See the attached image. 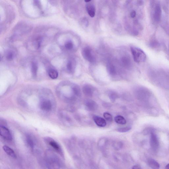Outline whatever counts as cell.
<instances>
[{"instance_id":"obj_1","label":"cell","mask_w":169,"mask_h":169,"mask_svg":"<svg viewBox=\"0 0 169 169\" xmlns=\"http://www.w3.org/2000/svg\"><path fill=\"white\" fill-rule=\"evenodd\" d=\"M45 156L46 163L48 169H60L59 159L52 151L47 150Z\"/></svg>"},{"instance_id":"obj_2","label":"cell","mask_w":169,"mask_h":169,"mask_svg":"<svg viewBox=\"0 0 169 169\" xmlns=\"http://www.w3.org/2000/svg\"><path fill=\"white\" fill-rule=\"evenodd\" d=\"M130 49L135 62L140 63L145 61L146 56L143 50L135 47H131Z\"/></svg>"},{"instance_id":"obj_3","label":"cell","mask_w":169,"mask_h":169,"mask_svg":"<svg viewBox=\"0 0 169 169\" xmlns=\"http://www.w3.org/2000/svg\"><path fill=\"white\" fill-rule=\"evenodd\" d=\"M82 54L83 58L90 63H94L96 61V58L93 54L92 50L89 47H86L83 48Z\"/></svg>"},{"instance_id":"obj_4","label":"cell","mask_w":169,"mask_h":169,"mask_svg":"<svg viewBox=\"0 0 169 169\" xmlns=\"http://www.w3.org/2000/svg\"><path fill=\"white\" fill-rule=\"evenodd\" d=\"M47 143L48 144L51 146L54 149L59 153L61 155H63V151L62 149L60 146L54 140L50 138H47L46 139Z\"/></svg>"},{"instance_id":"obj_5","label":"cell","mask_w":169,"mask_h":169,"mask_svg":"<svg viewBox=\"0 0 169 169\" xmlns=\"http://www.w3.org/2000/svg\"><path fill=\"white\" fill-rule=\"evenodd\" d=\"M150 144L151 148L154 150L157 149L159 145L158 138L157 135L153 132L151 133Z\"/></svg>"},{"instance_id":"obj_6","label":"cell","mask_w":169,"mask_h":169,"mask_svg":"<svg viewBox=\"0 0 169 169\" xmlns=\"http://www.w3.org/2000/svg\"><path fill=\"white\" fill-rule=\"evenodd\" d=\"M0 134L4 139L8 141L12 140V137L10 132L7 128L4 126H1Z\"/></svg>"},{"instance_id":"obj_7","label":"cell","mask_w":169,"mask_h":169,"mask_svg":"<svg viewBox=\"0 0 169 169\" xmlns=\"http://www.w3.org/2000/svg\"><path fill=\"white\" fill-rule=\"evenodd\" d=\"M41 109L46 112L50 111L52 109V104L49 100L44 99L41 101L40 104Z\"/></svg>"},{"instance_id":"obj_8","label":"cell","mask_w":169,"mask_h":169,"mask_svg":"<svg viewBox=\"0 0 169 169\" xmlns=\"http://www.w3.org/2000/svg\"><path fill=\"white\" fill-rule=\"evenodd\" d=\"M85 105L87 109L91 111H94L97 110L98 106L97 103L94 100H88L85 101Z\"/></svg>"},{"instance_id":"obj_9","label":"cell","mask_w":169,"mask_h":169,"mask_svg":"<svg viewBox=\"0 0 169 169\" xmlns=\"http://www.w3.org/2000/svg\"><path fill=\"white\" fill-rule=\"evenodd\" d=\"M154 18L156 22H158L161 19L162 14V10L161 6L159 4H156L155 7L154 13Z\"/></svg>"},{"instance_id":"obj_10","label":"cell","mask_w":169,"mask_h":169,"mask_svg":"<svg viewBox=\"0 0 169 169\" xmlns=\"http://www.w3.org/2000/svg\"><path fill=\"white\" fill-rule=\"evenodd\" d=\"M83 91L86 96L91 97L94 93V89L92 86L89 85H85L83 86Z\"/></svg>"},{"instance_id":"obj_11","label":"cell","mask_w":169,"mask_h":169,"mask_svg":"<svg viewBox=\"0 0 169 169\" xmlns=\"http://www.w3.org/2000/svg\"><path fill=\"white\" fill-rule=\"evenodd\" d=\"M86 7L89 15L91 17H94L96 14V8L94 5L90 2L86 4Z\"/></svg>"},{"instance_id":"obj_12","label":"cell","mask_w":169,"mask_h":169,"mask_svg":"<svg viewBox=\"0 0 169 169\" xmlns=\"http://www.w3.org/2000/svg\"><path fill=\"white\" fill-rule=\"evenodd\" d=\"M93 119L96 125L99 127H104L106 125V121L101 117L94 116Z\"/></svg>"},{"instance_id":"obj_13","label":"cell","mask_w":169,"mask_h":169,"mask_svg":"<svg viewBox=\"0 0 169 169\" xmlns=\"http://www.w3.org/2000/svg\"><path fill=\"white\" fill-rule=\"evenodd\" d=\"M3 148L5 152L8 155L13 158H16V155L14 151L10 147L7 146L5 145L3 147Z\"/></svg>"},{"instance_id":"obj_14","label":"cell","mask_w":169,"mask_h":169,"mask_svg":"<svg viewBox=\"0 0 169 169\" xmlns=\"http://www.w3.org/2000/svg\"><path fill=\"white\" fill-rule=\"evenodd\" d=\"M148 163L149 166L152 169H159L160 168L159 164L153 159H149L148 161Z\"/></svg>"},{"instance_id":"obj_15","label":"cell","mask_w":169,"mask_h":169,"mask_svg":"<svg viewBox=\"0 0 169 169\" xmlns=\"http://www.w3.org/2000/svg\"><path fill=\"white\" fill-rule=\"evenodd\" d=\"M38 66L36 62H33L31 63V71L32 76L34 77H36L37 74Z\"/></svg>"},{"instance_id":"obj_16","label":"cell","mask_w":169,"mask_h":169,"mask_svg":"<svg viewBox=\"0 0 169 169\" xmlns=\"http://www.w3.org/2000/svg\"><path fill=\"white\" fill-rule=\"evenodd\" d=\"M108 72L111 76H114L116 74V70L115 67L111 63H109L107 66Z\"/></svg>"},{"instance_id":"obj_17","label":"cell","mask_w":169,"mask_h":169,"mask_svg":"<svg viewBox=\"0 0 169 169\" xmlns=\"http://www.w3.org/2000/svg\"><path fill=\"white\" fill-rule=\"evenodd\" d=\"M48 75L49 77L52 79H56L58 78V73L57 71L54 69H50L48 71Z\"/></svg>"},{"instance_id":"obj_18","label":"cell","mask_w":169,"mask_h":169,"mask_svg":"<svg viewBox=\"0 0 169 169\" xmlns=\"http://www.w3.org/2000/svg\"><path fill=\"white\" fill-rule=\"evenodd\" d=\"M115 121L117 124H126L127 122L125 118L121 116H117L115 117Z\"/></svg>"},{"instance_id":"obj_19","label":"cell","mask_w":169,"mask_h":169,"mask_svg":"<svg viewBox=\"0 0 169 169\" xmlns=\"http://www.w3.org/2000/svg\"><path fill=\"white\" fill-rule=\"evenodd\" d=\"M72 89L73 94L77 96L81 95V91L80 87L77 85H74L72 86Z\"/></svg>"},{"instance_id":"obj_20","label":"cell","mask_w":169,"mask_h":169,"mask_svg":"<svg viewBox=\"0 0 169 169\" xmlns=\"http://www.w3.org/2000/svg\"><path fill=\"white\" fill-rule=\"evenodd\" d=\"M26 143L31 149H34V142L32 138L30 136L27 135L26 136Z\"/></svg>"},{"instance_id":"obj_21","label":"cell","mask_w":169,"mask_h":169,"mask_svg":"<svg viewBox=\"0 0 169 169\" xmlns=\"http://www.w3.org/2000/svg\"><path fill=\"white\" fill-rule=\"evenodd\" d=\"M74 63L73 61L70 60L68 61L67 65V70L68 72H72L74 68Z\"/></svg>"},{"instance_id":"obj_22","label":"cell","mask_w":169,"mask_h":169,"mask_svg":"<svg viewBox=\"0 0 169 169\" xmlns=\"http://www.w3.org/2000/svg\"><path fill=\"white\" fill-rule=\"evenodd\" d=\"M113 147L116 150H119L123 147V144L121 141L115 142L113 144Z\"/></svg>"},{"instance_id":"obj_23","label":"cell","mask_w":169,"mask_h":169,"mask_svg":"<svg viewBox=\"0 0 169 169\" xmlns=\"http://www.w3.org/2000/svg\"><path fill=\"white\" fill-rule=\"evenodd\" d=\"M14 56V53L12 51H8L6 53V58L8 60L10 61L13 60Z\"/></svg>"},{"instance_id":"obj_24","label":"cell","mask_w":169,"mask_h":169,"mask_svg":"<svg viewBox=\"0 0 169 169\" xmlns=\"http://www.w3.org/2000/svg\"><path fill=\"white\" fill-rule=\"evenodd\" d=\"M108 95L109 98L112 102H114L118 98V95L114 91H110Z\"/></svg>"},{"instance_id":"obj_25","label":"cell","mask_w":169,"mask_h":169,"mask_svg":"<svg viewBox=\"0 0 169 169\" xmlns=\"http://www.w3.org/2000/svg\"><path fill=\"white\" fill-rule=\"evenodd\" d=\"M132 129L131 127L130 126H127L118 128L116 129L117 132H120V133H124L129 131Z\"/></svg>"},{"instance_id":"obj_26","label":"cell","mask_w":169,"mask_h":169,"mask_svg":"<svg viewBox=\"0 0 169 169\" xmlns=\"http://www.w3.org/2000/svg\"><path fill=\"white\" fill-rule=\"evenodd\" d=\"M66 49L68 50H72L73 48L74 45L73 42L71 40H68L66 42L64 45Z\"/></svg>"},{"instance_id":"obj_27","label":"cell","mask_w":169,"mask_h":169,"mask_svg":"<svg viewBox=\"0 0 169 169\" xmlns=\"http://www.w3.org/2000/svg\"><path fill=\"white\" fill-rule=\"evenodd\" d=\"M107 140L106 138H102L99 140L98 143V145L100 148H102L106 145V144L107 143Z\"/></svg>"},{"instance_id":"obj_28","label":"cell","mask_w":169,"mask_h":169,"mask_svg":"<svg viewBox=\"0 0 169 169\" xmlns=\"http://www.w3.org/2000/svg\"><path fill=\"white\" fill-rule=\"evenodd\" d=\"M104 118L106 119L107 121L111 122L112 121L113 118L111 114L108 112H105L103 113Z\"/></svg>"},{"instance_id":"obj_29","label":"cell","mask_w":169,"mask_h":169,"mask_svg":"<svg viewBox=\"0 0 169 169\" xmlns=\"http://www.w3.org/2000/svg\"><path fill=\"white\" fill-rule=\"evenodd\" d=\"M122 61L123 64L125 66H128L130 64V60L128 59V58H126V57H124L122 59Z\"/></svg>"},{"instance_id":"obj_30","label":"cell","mask_w":169,"mask_h":169,"mask_svg":"<svg viewBox=\"0 0 169 169\" xmlns=\"http://www.w3.org/2000/svg\"><path fill=\"white\" fill-rule=\"evenodd\" d=\"M152 132H153L152 131V130H150V129H145L144 130H143V134L146 135L150 133L151 134V133H152Z\"/></svg>"},{"instance_id":"obj_31","label":"cell","mask_w":169,"mask_h":169,"mask_svg":"<svg viewBox=\"0 0 169 169\" xmlns=\"http://www.w3.org/2000/svg\"><path fill=\"white\" fill-rule=\"evenodd\" d=\"M137 13L136 11L134 10H133L130 13V16L132 18H134L136 16Z\"/></svg>"},{"instance_id":"obj_32","label":"cell","mask_w":169,"mask_h":169,"mask_svg":"<svg viewBox=\"0 0 169 169\" xmlns=\"http://www.w3.org/2000/svg\"><path fill=\"white\" fill-rule=\"evenodd\" d=\"M83 22L84 25L86 26H88V21L86 18L83 19Z\"/></svg>"},{"instance_id":"obj_33","label":"cell","mask_w":169,"mask_h":169,"mask_svg":"<svg viewBox=\"0 0 169 169\" xmlns=\"http://www.w3.org/2000/svg\"><path fill=\"white\" fill-rule=\"evenodd\" d=\"M132 169H142L140 166H139L137 165H135V166H133L132 167Z\"/></svg>"},{"instance_id":"obj_34","label":"cell","mask_w":169,"mask_h":169,"mask_svg":"<svg viewBox=\"0 0 169 169\" xmlns=\"http://www.w3.org/2000/svg\"><path fill=\"white\" fill-rule=\"evenodd\" d=\"M166 169H169V163L167 165H166Z\"/></svg>"},{"instance_id":"obj_35","label":"cell","mask_w":169,"mask_h":169,"mask_svg":"<svg viewBox=\"0 0 169 169\" xmlns=\"http://www.w3.org/2000/svg\"><path fill=\"white\" fill-rule=\"evenodd\" d=\"M91 1H90V0H88V1H85V2H86V3H89V2H91Z\"/></svg>"}]
</instances>
